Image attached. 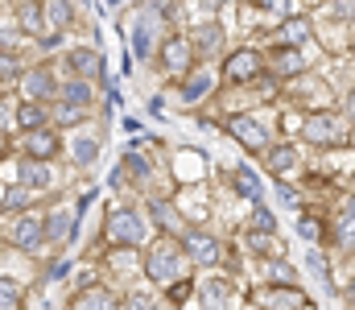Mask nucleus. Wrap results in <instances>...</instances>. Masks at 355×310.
<instances>
[{
    "instance_id": "1",
    "label": "nucleus",
    "mask_w": 355,
    "mask_h": 310,
    "mask_svg": "<svg viewBox=\"0 0 355 310\" xmlns=\"http://www.w3.org/2000/svg\"><path fill=\"white\" fill-rule=\"evenodd\" d=\"M149 240V219L141 207H116L103 219V244L107 248H141Z\"/></svg>"
},
{
    "instance_id": "2",
    "label": "nucleus",
    "mask_w": 355,
    "mask_h": 310,
    "mask_svg": "<svg viewBox=\"0 0 355 310\" xmlns=\"http://www.w3.org/2000/svg\"><path fill=\"white\" fill-rule=\"evenodd\" d=\"M174 244H178V252H182V261H194V265H202V269H215L219 257H223V244H219L207 227H198V223L182 227L174 236Z\"/></svg>"
},
{
    "instance_id": "3",
    "label": "nucleus",
    "mask_w": 355,
    "mask_h": 310,
    "mask_svg": "<svg viewBox=\"0 0 355 310\" xmlns=\"http://www.w3.org/2000/svg\"><path fill=\"white\" fill-rule=\"evenodd\" d=\"M182 252H178L174 240H157L153 248H149V257H145V277L153 282V286H174L178 277H182Z\"/></svg>"
},
{
    "instance_id": "4",
    "label": "nucleus",
    "mask_w": 355,
    "mask_h": 310,
    "mask_svg": "<svg viewBox=\"0 0 355 310\" xmlns=\"http://www.w3.org/2000/svg\"><path fill=\"white\" fill-rule=\"evenodd\" d=\"M302 137L310 145H339V141H347V120L339 112H327V107L306 112L302 116Z\"/></svg>"
},
{
    "instance_id": "5",
    "label": "nucleus",
    "mask_w": 355,
    "mask_h": 310,
    "mask_svg": "<svg viewBox=\"0 0 355 310\" xmlns=\"http://www.w3.org/2000/svg\"><path fill=\"white\" fill-rule=\"evenodd\" d=\"M265 75V54L252 50V46H240L223 58V83L236 87V83H257Z\"/></svg>"
},
{
    "instance_id": "6",
    "label": "nucleus",
    "mask_w": 355,
    "mask_h": 310,
    "mask_svg": "<svg viewBox=\"0 0 355 310\" xmlns=\"http://www.w3.org/2000/svg\"><path fill=\"white\" fill-rule=\"evenodd\" d=\"M17 87H21L25 103H54V96H58L54 67H46V62H42V67H29V71H21Z\"/></svg>"
},
{
    "instance_id": "7",
    "label": "nucleus",
    "mask_w": 355,
    "mask_h": 310,
    "mask_svg": "<svg viewBox=\"0 0 355 310\" xmlns=\"http://www.w3.org/2000/svg\"><path fill=\"white\" fill-rule=\"evenodd\" d=\"M227 132L248 149V153H265L268 145H272V137H268V124H261L252 112H240V116H232L227 120Z\"/></svg>"
},
{
    "instance_id": "8",
    "label": "nucleus",
    "mask_w": 355,
    "mask_h": 310,
    "mask_svg": "<svg viewBox=\"0 0 355 310\" xmlns=\"http://www.w3.org/2000/svg\"><path fill=\"white\" fill-rule=\"evenodd\" d=\"M252 307H261V310H314V302L297 286H265V290L252 294Z\"/></svg>"
},
{
    "instance_id": "9",
    "label": "nucleus",
    "mask_w": 355,
    "mask_h": 310,
    "mask_svg": "<svg viewBox=\"0 0 355 310\" xmlns=\"http://www.w3.org/2000/svg\"><path fill=\"white\" fill-rule=\"evenodd\" d=\"M42 244H46V223H42V215H17L12 219V248H21V252H42Z\"/></svg>"
},
{
    "instance_id": "10",
    "label": "nucleus",
    "mask_w": 355,
    "mask_h": 310,
    "mask_svg": "<svg viewBox=\"0 0 355 310\" xmlns=\"http://www.w3.org/2000/svg\"><path fill=\"white\" fill-rule=\"evenodd\" d=\"M162 67L174 75V79H182V75H190L198 62H194V46H190V37H170L166 46H162Z\"/></svg>"
},
{
    "instance_id": "11",
    "label": "nucleus",
    "mask_w": 355,
    "mask_h": 310,
    "mask_svg": "<svg viewBox=\"0 0 355 310\" xmlns=\"http://www.w3.org/2000/svg\"><path fill=\"white\" fill-rule=\"evenodd\" d=\"M58 153H62V137H58V128H33V132H25V157L50 166Z\"/></svg>"
},
{
    "instance_id": "12",
    "label": "nucleus",
    "mask_w": 355,
    "mask_h": 310,
    "mask_svg": "<svg viewBox=\"0 0 355 310\" xmlns=\"http://www.w3.org/2000/svg\"><path fill=\"white\" fill-rule=\"evenodd\" d=\"M265 71L281 75V79H293V75H306V71H310V58H306L302 50H293V46H277L265 58Z\"/></svg>"
},
{
    "instance_id": "13",
    "label": "nucleus",
    "mask_w": 355,
    "mask_h": 310,
    "mask_svg": "<svg viewBox=\"0 0 355 310\" xmlns=\"http://www.w3.org/2000/svg\"><path fill=\"white\" fill-rule=\"evenodd\" d=\"M120 294L116 290H107V286H87V290H79L75 298H71V307L67 310H120Z\"/></svg>"
},
{
    "instance_id": "14",
    "label": "nucleus",
    "mask_w": 355,
    "mask_h": 310,
    "mask_svg": "<svg viewBox=\"0 0 355 310\" xmlns=\"http://www.w3.org/2000/svg\"><path fill=\"white\" fill-rule=\"evenodd\" d=\"M145 219L166 236V240H174L178 232H182V215L174 211V203L170 199H149V211H145Z\"/></svg>"
},
{
    "instance_id": "15",
    "label": "nucleus",
    "mask_w": 355,
    "mask_h": 310,
    "mask_svg": "<svg viewBox=\"0 0 355 310\" xmlns=\"http://www.w3.org/2000/svg\"><path fill=\"white\" fill-rule=\"evenodd\" d=\"M17 174H21V182H17V187H25L29 195H42V191L50 187V166H46V162L21 157V162H17Z\"/></svg>"
},
{
    "instance_id": "16",
    "label": "nucleus",
    "mask_w": 355,
    "mask_h": 310,
    "mask_svg": "<svg viewBox=\"0 0 355 310\" xmlns=\"http://www.w3.org/2000/svg\"><path fill=\"white\" fill-rule=\"evenodd\" d=\"M42 17L54 33H67L75 25V4L71 0H42Z\"/></svg>"
},
{
    "instance_id": "17",
    "label": "nucleus",
    "mask_w": 355,
    "mask_h": 310,
    "mask_svg": "<svg viewBox=\"0 0 355 310\" xmlns=\"http://www.w3.org/2000/svg\"><path fill=\"white\" fill-rule=\"evenodd\" d=\"M12 124L21 128V132H33V128H50V112H46V103H17V112H12Z\"/></svg>"
},
{
    "instance_id": "18",
    "label": "nucleus",
    "mask_w": 355,
    "mask_h": 310,
    "mask_svg": "<svg viewBox=\"0 0 355 310\" xmlns=\"http://www.w3.org/2000/svg\"><path fill=\"white\" fill-rule=\"evenodd\" d=\"M186 83H182V103H198L202 96H211V87H215V79H211V71L207 67H194L190 75H182Z\"/></svg>"
},
{
    "instance_id": "19",
    "label": "nucleus",
    "mask_w": 355,
    "mask_h": 310,
    "mask_svg": "<svg viewBox=\"0 0 355 310\" xmlns=\"http://www.w3.org/2000/svg\"><path fill=\"white\" fill-rule=\"evenodd\" d=\"M198 302H202V310H227L236 302V290H232V282H207L198 290Z\"/></svg>"
},
{
    "instance_id": "20",
    "label": "nucleus",
    "mask_w": 355,
    "mask_h": 310,
    "mask_svg": "<svg viewBox=\"0 0 355 310\" xmlns=\"http://www.w3.org/2000/svg\"><path fill=\"white\" fill-rule=\"evenodd\" d=\"M58 103H71V107H79V112H87L91 107V83H83V79H67V83H58V96H54Z\"/></svg>"
},
{
    "instance_id": "21",
    "label": "nucleus",
    "mask_w": 355,
    "mask_h": 310,
    "mask_svg": "<svg viewBox=\"0 0 355 310\" xmlns=\"http://www.w3.org/2000/svg\"><path fill=\"white\" fill-rule=\"evenodd\" d=\"M265 166L272 174H289L293 166H297V149L293 145H285V141H272L265 149Z\"/></svg>"
},
{
    "instance_id": "22",
    "label": "nucleus",
    "mask_w": 355,
    "mask_h": 310,
    "mask_svg": "<svg viewBox=\"0 0 355 310\" xmlns=\"http://www.w3.org/2000/svg\"><path fill=\"white\" fill-rule=\"evenodd\" d=\"M67 67H71V75H75V79H83V83H87V79H95V75L103 71L95 50H71V54H67Z\"/></svg>"
},
{
    "instance_id": "23",
    "label": "nucleus",
    "mask_w": 355,
    "mask_h": 310,
    "mask_svg": "<svg viewBox=\"0 0 355 310\" xmlns=\"http://www.w3.org/2000/svg\"><path fill=\"white\" fill-rule=\"evenodd\" d=\"M244 244H248V248H252L257 257H265V261H277V257H285V248H281L277 232H252V227H248Z\"/></svg>"
},
{
    "instance_id": "24",
    "label": "nucleus",
    "mask_w": 355,
    "mask_h": 310,
    "mask_svg": "<svg viewBox=\"0 0 355 310\" xmlns=\"http://www.w3.org/2000/svg\"><path fill=\"white\" fill-rule=\"evenodd\" d=\"M42 223H46V244H62V240H71V223H75V215L71 211H54V215H42Z\"/></svg>"
},
{
    "instance_id": "25",
    "label": "nucleus",
    "mask_w": 355,
    "mask_h": 310,
    "mask_svg": "<svg viewBox=\"0 0 355 310\" xmlns=\"http://www.w3.org/2000/svg\"><path fill=\"white\" fill-rule=\"evenodd\" d=\"M232 178H236V191H240V195H244L252 207L265 203V199H261V195H265V191H261V178H257L248 166H236V174H232Z\"/></svg>"
},
{
    "instance_id": "26",
    "label": "nucleus",
    "mask_w": 355,
    "mask_h": 310,
    "mask_svg": "<svg viewBox=\"0 0 355 310\" xmlns=\"http://www.w3.org/2000/svg\"><path fill=\"white\" fill-rule=\"evenodd\" d=\"M46 112H50V128H58V124H67V128H75V124H83L87 120V112H79V107H71V103H46Z\"/></svg>"
},
{
    "instance_id": "27",
    "label": "nucleus",
    "mask_w": 355,
    "mask_h": 310,
    "mask_svg": "<svg viewBox=\"0 0 355 310\" xmlns=\"http://www.w3.org/2000/svg\"><path fill=\"white\" fill-rule=\"evenodd\" d=\"M190 46H194V58H198V54H215V50L223 46V33H219V25H215V21H207Z\"/></svg>"
},
{
    "instance_id": "28",
    "label": "nucleus",
    "mask_w": 355,
    "mask_h": 310,
    "mask_svg": "<svg viewBox=\"0 0 355 310\" xmlns=\"http://www.w3.org/2000/svg\"><path fill=\"white\" fill-rule=\"evenodd\" d=\"M17 21H21L25 33H42V25H46V17H42V0H21Z\"/></svg>"
},
{
    "instance_id": "29",
    "label": "nucleus",
    "mask_w": 355,
    "mask_h": 310,
    "mask_svg": "<svg viewBox=\"0 0 355 310\" xmlns=\"http://www.w3.org/2000/svg\"><path fill=\"white\" fill-rule=\"evenodd\" d=\"M0 207H4L8 215H25V211L33 207V195H29L25 187H4V195H0Z\"/></svg>"
},
{
    "instance_id": "30",
    "label": "nucleus",
    "mask_w": 355,
    "mask_h": 310,
    "mask_svg": "<svg viewBox=\"0 0 355 310\" xmlns=\"http://www.w3.org/2000/svg\"><path fill=\"white\" fill-rule=\"evenodd\" d=\"M310 37V21H302V17H289L285 25H281V46H293V50H302V42Z\"/></svg>"
},
{
    "instance_id": "31",
    "label": "nucleus",
    "mask_w": 355,
    "mask_h": 310,
    "mask_svg": "<svg viewBox=\"0 0 355 310\" xmlns=\"http://www.w3.org/2000/svg\"><path fill=\"white\" fill-rule=\"evenodd\" d=\"M0 310H25V290L12 277H0Z\"/></svg>"
},
{
    "instance_id": "32",
    "label": "nucleus",
    "mask_w": 355,
    "mask_h": 310,
    "mask_svg": "<svg viewBox=\"0 0 355 310\" xmlns=\"http://www.w3.org/2000/svg\"><path fill=\"white\" fill-rule=\"evenodd\" d=\"M268 286H297V273H293V265L285 257L268 261Z\"/></svg>"
},
{
    "instance_id": "33",
    "label": "nucleus",
    "mask_w": 355,
    "mask_h": 310,
    "mask_svg": "<svg viewBox=\"0 0 355 310\" xmlns=\"http://www.w3.org/2000/svg\"><path fill=\"white\" fill-rule=\"evenodd\" d=\"M132 50H137V58H149V54H153V25H149V21L137 25V33H132Z\"/></svg>"
},
{
    "instance_id": "34",
    "label": "nucleus",
    "mask_w": 355,
    "mask_h": 310,
    "mask_svg": "<svg viewBox=\"0 0 355 310\" xmlns=\"http://www.w3.org/2000/svg\"><path fill=\"white\" fill-rule=\"evenodd\" d=\"M335 236H339L343 252H352V199L343 203V215H339V223H335Z\"/></svg>"
},
{
    "instance_id": "35",
    "label": "nucleus",
    "mask_w": 355,
    "mask_h": 310,
    "mask_svg": "<svg viewBox=\"0 0 355 310\" xmlns=\"http://www.w3.org/2000/svg\"><path fill=\"white\" fill-rule=\"evenodd\" d=\"M12 79H21V62L12 50H0V83H12Z\"/></svg>"
},
{
    "instance_id": "36",
    "label": "nucleus",
    "mask_w": 355,
    "mask_h": 310,
    "mask_svg": "<svg viewBox=\"0 0 355 310\" xmlns=\"http://www.w3.org/2000/svg\"><path fill=\"white\" fill-rule=\"evenodd\" d=\"M252 232H277V215L265 203H257V211H252Z\"/></svg>"
},
{
    "instance_id": "37",
    "label": "nucleus",
    "mask_w": 355,
    "mask_h": 310,
    "mask_svg": "<svg viewBox=\"0 0 355 310\" xmlns=\"http://www.w3.org/2000/svg\"><path fill=\"white\" fill-rule=\"evenodd\" d=\"M190 294H194V282H190V277H178L174 286H170V302H174V307H182Z\"/></svg>"
},
{
    "instance_id": "38",
    "label": "nucleus",
    "mask_w": 355,
    "mask_h": 310,
    "mask_svg": "<svg viewBox=\"0 0 355 310\" xmlns=\"http://www.w3.org/2000/svg\"><path fill=\"white\" fill-rule=\"evenodd\" d=\"M120 310H166V307H162L157 298H149V294H132V298H128Z\"/></svg>"
},
{
    "instance_id": "39",
    "label": "nucleus",
    "mask_w": 355,
    "mask_h": 310,
    "mask_svg": "<svg viewBox=\"0 0 355 310\" xmlns=\"http://www.w3.org/2000/svg\"><path fill=\"white\" fill-rule=\"evenodd\" d=\"M322 219H314V215H306L302 223H297V232H302V240H322V227H318Z\"/></svg>"
},
{
    "instance_id": "40",
    "label": "nucleus",
    "mask_w": 355,
    "mask_h": 310,
    "mask_svg": "<svg viewBox=\"0 0 355 310\" xmlns=\"http://www.w3.org/2000/svg\"><path fill=\"white\" fill-rule=\"evenodd\" d=\"M95 149H99V145H95V141H79V145H75V157H79V162H83V166H87L91 157H95Z\"/></svg>"
},
{
    "instance_id": "41",
    "label": "nucleus",
    "mask_w": 355,
    "mask_h": 310,
    "mask_svg": "<svg viewBox=\"0 0 355 310\" xmlns=\"http://www.w3.org/2000/svg\"><path fill=\"white\" fill-rule=\"evenodd\" d=\"M124 166H128V170H132L137 178H149V166H145V162H141L137 153H128V157H124Z\"/></svg>"
},
{
    "instance_id": "42",
    "label": "nucleus",
    "mask_w": 355,
    "mask_h": 310,
    "mask_svg": "<svg viewBox=\"0 0 355 310\" xmlns=\"http://www.w3.org/2000/svg\"><path fill=\"white\" fill-rule=\"evenodd\" d=\"M12 112H17L12 103H4V100H0V128H8V124H12Z\"/></svg>"
},
{
    "instance_id": "43",
    "label": "nucleus",
    "mask_w": 355,
    "mask_h": 310,
    "mask_svg": "<svg viewBox=\"0 0 355 310\" xmlns=\"http://www.w3.org/2000/svg\"><path fill=\"white\" fill-rule=\"evenodd\" d=\"M265 8H285V0H261Z\"/></svg>"
},
{
    "instance_id": "44",
    "label": "nucleus",
    "mask_w": 355,
    "mask_h": 310,
    "mask_svg": "<svg viewBox=\"0 0 355 310\" xmlns=\"http://www.w3.org/2000/svg\"><path fill=\"white\" fill-rule=\"evenodd\" d=\"M248 310H261V307H252V302H248Z\"/></svg>"
}]
</instances>
